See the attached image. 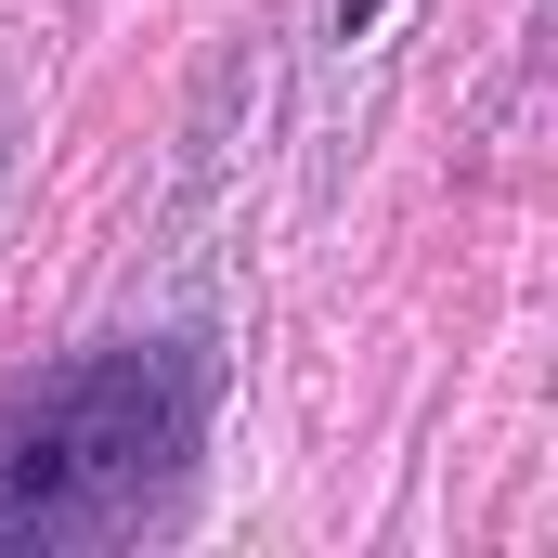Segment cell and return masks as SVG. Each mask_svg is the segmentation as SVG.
Wrapping results in <instances>:
<instances>
[{
  "label": "cell",
  "mask_w": 558,
  "mask_h": 558,
  "mask_svg": "<svg viewBox=\"0 0 558 558\" xmlns=\"http://www.w3.org/2000/svg\"><path fill=\"white\" fill-rule=\"evenodd\" d=\"M195 441V377L169 351H92L0 403V558L118 533Z\"/></svg>",
  "instance_id": "cell-1"
}]
</instances>
